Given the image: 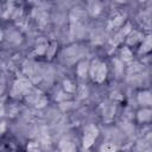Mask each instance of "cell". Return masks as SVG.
Masks as SVG:
<instances>
[{
  "label": "cell",
  "mask_w": 152,
  "mask_h": 152,
  "mask_svg": "<svg viewBox=\"0 0 152 152\" xmlns=\"http://www.w3.org/2000/svg\"><path fill=\"white\" fill-rule=\"evenodd\" d=\"M138 120L140 122H147L151 120V110L148 108H142L138 112Z\"/></svg>",
  "instance_id": "6"
},
{
  "label": "cell",
  "mask_w": 152,
  "mask_h": 152,
  "mask_svg": "<svg viewBox=\"0 0 152 152\" xmlns=\"http://www.w3.org/2000/svg\"><path fill=\"white\" fill-rule=\"evenodd\" d=\"M100 11H101V6H100V4H97V2L91 4V6H90V12H91V14H93V15L99 14V12H100Z\"/></svg>",
  "instance_id": "12"
},
{
  "label": "cell",
  "mask_w": 152,
  "mask_h": 152,
  "mask_svg": "<svg viewBox=\"0 0 152 152\" xmlns=\"http://www.w3.org/2000/svg\"><path fill=\"white\" fill-rule=\"evenodd\" d=\"M2 114H4V108H2V106L0 103V115H2Z\"/></svg>",
  "instance_id": "18"
},
{
  "label": "cell",
  "mask_w": 152,
  "mask_h": 152,
  "mask_svg": "<svg viewBox=\"0 0 152 152\" xmlns=\"http://www.w3.org/2000/svg\"><path fill=\"white\" fill-rule=\"evenodd\" d=\"M31 90V83L26 78H19L15 81L14 86H13V90H12V95L13 96H19V95H24L27 94Z\"/></svg>",
  "instance_id": "3"
},
{
  "label": "cell",
  "mask_w": 152,
  "mask_h": 152,
  "mask_svg": "<svg viewBox=\"0 0 152 152\" xmlns=\"http://www.w3.org/2000/svg\"><path fill=\"white\" fill-rule=\"evenodd\" d=\"M89 70H90V76H91L93 81H95L97 83H101L104 81V78L107 76V65L104 63H102L99 59H95L91 62Z\"/></svg>",
  "instance_id": "1"
},
{
  "label": "cell",
  "mask_w": 152,
  "mask_h": 152,
  "mask_svg": "<svg viewBox=\"0 0 152 152\" xmlns=\"http://www.w3.org/2000/svg\"><path fill=\"white\" fill-rule=\"evenodd\" d=\"M122 19H124V17H116V18L112 21V25H113V26H118V25H120V24L122 23Z\"/></svg>",
  "instance_id": "16"
},
{
  "label": "cell",
  "mask_w": 152,
  "mask_h": 152,
  "mask_svg": "<svg viewBox=\"0 0 152 152\" xmlns=\"http://www.w3.org/2000/svg\"><path fill=\"white\" fill-rule=\"evenodd\" d=\"M27 152H40V150L36 142H30L27 145Z\"/></svg>",
  "instance_id": "13"
},
{
  "label": "cell",
  "mask_w": 152,
  "mask_h": 152,
  "mask_svg": "<svg viewBox=\"0 0 152 152\" xmlns=\"http://www.w3.org/2000/svg\"><path fill=\"white\" fill-rule=\"evenodd\" d=\"M138 100H139V102L141 103V104H144V106H150L151 104V94L148 93V91H142V93H140L139 95H138Z\"/></svg>",
  "instance_id": "7"
},
{
  "label": "cell",
  "mask_w": 152,
  "mask_h": 152,
  "mask_svg": "<svg viewBox=\"0 0 152 152\" xmlns=\"http://www.w3.org/2000/svg\"><path fill=\"white\" fill-rule=\"evenodd\" d=\"M63 84H64V88H65V90H66V91L71 93V91H74V90H75V86H74L70 81H68V80H66V81H64V83H63Z\"/></svg>",
  "instance_id": "14"
},
{
  "label": "cell",
  "mask_w": 152,
  "mask_h": 152,
  "mask_svg": "<svg viewBox=\"0 0 152 152\" xmlns=\"http://www.w3.org/2000/svg\"><path fill=\"white\" fill-rule=\"evenodd\" d=\"M59 152H76L75 142L70 138H63L59 141Z\"/></svg>",
  "instance_id": "4"
},
{
  "label": "cell",
  "mask_w": 152,
  "mask_h": 152,
  "mask_svg": "<svg viewBox=\"0 0 152 152\" xmlns=\"http://www.w3.org/2000/svg\"><path fill=\"white\" fill-rule=\"evenodd\" d=\"M131 57H132L131 51H129L127 48H124V49H122V58H124L125 61H129Z\"/></svg>",
  "instance_id": "15"
},
{
  "label": "cell",
  "mask_w": 152,
  "mask_h": 152,
  "mask_svg": "<svg viewBox=\"0 0 152 152\" xmlns=\"http://www.w3.org/2000/svg\"><path fill=\"white\" fill-rule=\"evenodd\" d=\"M88 69H89V64H88L87 61L80 62L78 65H77V74H78V76L80 77H86Z\"/></svg>",
  "instance_id": "8"
},
{
  "label": "cell",
  "mask_w": 152,
  "mask_h": 152,
  "mask_svg": "<svg viewBox=\"0 0 152 152\" xmlns=\"http://www.w3.org/2000/svg\"><path fill=\"white\" fill-rule=\"evenodd\" d=\"M46 50V45H40V46H38L37 48V50H36V52L37 53H39V55H42V53H44V51Z\"/></svg>",
  "instance_id": "17"
},
{
  "label": "cell",
  "mask_w": 152,
  "mask_h": 152,
  "mask_svg": "<svg viewBox=\"0 0 152 152\" xmlns=\"http://www.w3.org/2000/svg\"><path fill=\"white\" fill-rule=\"evenodd\" d=\"M99 135V129L97 127H95L94 125H88L86 128H84V134H83V147L84 148H89L95 139L97 138Z\"/></svg>",
  "instance_id": "2"
},
{
  "label": "cell",
  "mask_w": 152,
  "mask_h": 152,
  "mask_svg": "<svg viewBox=\"0 0 152 152\" xmlns=\"http://www.w3.org/2000/svg\"><path fill=\"white\" fill-rule=\"evenodd\" d=\"M131 31V24L129 23H127L126 25H125V27H122L121 30H120V32L115 36V38H114V44L116 45V44H119L122 39H124V37H126L127 36V33Z\"/></svg>",
  "instance_id": "5"
},
{
  "label": "cell",
  "mask_w": 152,
  "mask_h": 152,
  "mask_svg": "<svg viewBox=\"0 0 152 152\" xmlns=\"http://www.w3.org/2000/svg\"><path fill=\"white\" fill-rule=\"evenodd\" d=\"M140 38H141V34L139 32H137V31H133V33L127 38V43L128 44H135Z\"/></svg>",
  "instance_id": "10"
},
{
  "label": "cell",
  "mask_w": 152,
  "mask_h": 152,
  "mask_svg": "<svg viewBox=\"0 0 152 152\" xmlns=\"http://www.w3.org/2000/svg\"><path fill=\"white\" fill-rule=\"evenodd\" d=\"M150 49H151V39H150V37H147L142 42V45H141V49H140V53L147 52V51H150Z\"/></svg>",
  "instance_id": "11"
},
{
  "label": "cell",
  "mask_w": 152,
  "mask_h": 152,
  "mask_svg": "<svg viewBox=\"0 0 152 152\" xmlns=\"http://www.w3.org/2000/svg\"><path fill=\"white\" fill-rule=\"evenodd\" d=\"M116 150H118L116 148V145L113 144V142H106L100 148L101 152H116Z\"/></svg>",
  "instance_id": "9"
}]
</instances>
